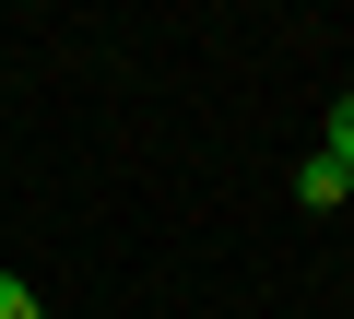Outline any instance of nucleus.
<instances>
[{"mask_svg": "<svg viewBox=\"0 0 354 319\" xmlns=\"http://www.w3.org/2000/svg\"><path fill=\"white\" fill-rule=\"evenodd\" d=\"M319 154H330V166L354 178V95H330V118H319Z\"/></svg>", "mask_w": 354, "mask_h": 319, "instance_id": "2", "label": "nucleus"}, {"mask_svg": "<svg viewBox=\"0 0 354 319\" xmlns=\"http://www.w3.org/2000/svg\"><path fill=\"white\" fill-rule=\"evenodd\" d=\"M0 319H48V307H36V284H24V272H0Z\"/></svg>", "mask_w": 354, "mask_h": 319, "instance_id": "3", "label": "nucleus"}, {"mask_svg": "<svg viewBox=\"0 0 354 319\" xmlns=\"http://www.w3.org/2000/svg\"><path fill=\"white\" fill-rule=\"evenodd\" d=\"M295 201H307V213H342V201H354V178L330 166V154H319V142L295 154Z\"/></svg>", "mask_w": 354, "mask_h": 319, "instance_id": "1", "label": "nucleus"}, {"mask_svg": "<svg viewBox=\"0 0 354 319\" xmlns=\"http://www.w3.org/2000/svg\"><path fill=\"white\" fill-rule=\"evenodd\" d=\"M342 213H354V201H342Z\"/></svg>", "mask_w": 354, "mask_h": 319, "instance_id": "4", "label": "nucleus"}]
</instances>
